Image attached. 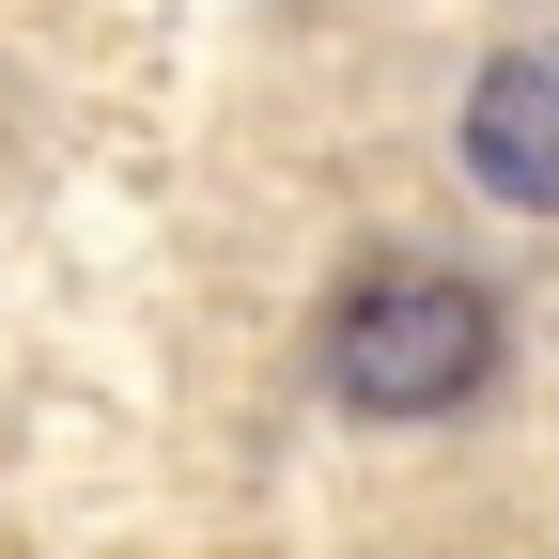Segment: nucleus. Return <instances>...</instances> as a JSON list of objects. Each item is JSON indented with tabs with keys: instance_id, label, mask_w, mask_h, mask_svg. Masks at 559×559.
I'll return each instance as SVG.
<instances>
[{
	"instance_id": "nucleus-2",
	"label": "nucleus",
	"mask_w": 559,
	"mask_h": 559,
	"mask_svg": "<svg viewBox=\"0 0 559 559\" xmlns=\"http://www.w3.org/2000/svg\"><path fill=\"white\" fill-rule=\"evenodd\" d=\"M466 171L528 218H559V47H498L466 79Z\"/></svg>"
},
{
	"instance_id": "nucleus-1",
	"label": "nucleus",
	"mask_w": 559,
	"mask_h": 559,
	"mask_svg": "<svg viewBox=\"0 0 559 559\" xmlns=\"http://www.w3.org/2000/svg\"><path fill=\"white\" fill-rule=\"evenodd\" d=\"M481 373H498V296H481V280H451V264L342 280L326 389L358 404V419H451V404H481Z\"/></svg>"
}]
</instances>
